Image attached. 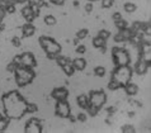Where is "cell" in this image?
I'll use <instances>...</instances> for the list:
<instances>
[{
    "instance_id": "d4e9b609",
    "label": "cell",
    "mask_w": 151,
    "mask_h": 133,
    "mask_svg": "<svg viewBox=\"0 0 151 133\" xmlns=\"http://www.w3.org/2000/svg\"><path fill=\"white\" fill-rule=\"evenodd\" d=\"M12 43H13V46H15V47H19V46H20V39L13 38V39H12Z\"/></svg>"
},
{
    "instance_id": "603a6c76",
    "label": "cell",
    "mask_w": 151,
    "mask_h": 133,
    "mask_svg": "<svg viewBox=\"0 0 151 133\" xmlns=\"http://www.w3.org/2000/svg\"><path fill=\"white\" fill-rule=\"evenodd\" d=\"M86 33H88V31H86V29L79 31V32H78V38H84V37L86 36Z\"/></svg>"
},
{
    "instance_id": "ffe728a7",
    "label": "cell",
    "mask_w": 151,
    "mask_h": 133,
    "mask_svg": "<svg viewBox=\"0 0 151 133\" xmlns=\"http://www.w3.org/2000/svg\"><path fill=\"white\" fill-rule=\"evenodd\" d=\"M45 22H46V24H50V26H53V24L56 23V19L53 18V16H51V15H47L45 18Z\"/></svg>"
},
{
    "instance_id": "cb8c5ba5",
    "label": "cell",
    "mask_w": 151,
    "mask_h": 133,
    "mask_svg": "<svg viewBox=\"0 0 151 133\" xmlns=\"http://www.w3.org/2000/svg\"><path fill=\"white\" fill-rule=\"evenodd\" d=\"M5 14H6V11H5V9L0 5V22L4 19V16H5Z\"/></svg>"
},
{
    "instance_id": "52a82bcc",
    "label": "cell",
    "mask_w": 151,
    "mask_h": 133,
    "mask_svg": "<svg viewBox=\"0 0 151 133\" xmlns=\"http://www.w3.org/2000/svg\"><path fill=\"white\" fill-rule=\"evenodd\" d=\"M56 114L58 117L66 118L70 115V105L66 100H57L56 104Z\"/></svg>"
},
{
    "instance_id": "836d02e7",
    "label": "cell",
    "mask_w": 151,
    "mask_h": 133,
    "mask_svg": "<svg viewBox=\"0 0 151 133\" xmlns=\"http://www.w3.org/2000/svg\"><path fill=\"white\" fill-rule=\"evenodd\" d=\"M86 10H88V11H89V10H91V5H90V4H89V5L86 6Z\"/></svg>"
},
{
    "instance_id": "6da1fadb",
    "label": "cell",
    "mask_w": 151,
    "mask_h": 133,
    "mask_svg": "<svg viewBox=\"0 0 151 133\" xmlns=\"http://www.w3.org/2000/svg\"><path fill=\"white\" fill-rule=\"evenodd\" d=\"M14 75H15V81L19 86H26L35 77V72H33L32 67H28V66H24V65L17 66Z\"/></svg>"
},
{
    "instance_id": "83f0119b",
    "label": "cell",
    "mask_w": 151,
    "mask_h": 133,
    "mask_svg": "<svg viewBox=\"0 0 151 133\" xmlns=\"http://www.w3.org/2000/svg\"><path fill=\"white\" fill-rule=\"evenodd\" d=\"M35 110H37V108L35 107V104H31V105L28 107V112H35Z\"/></svg>"
},
{
    "instance_id": "4316f807",
    "label": "cell",
    "mask_w": 151,
    "mask_h": 133,
    "mask_svg": "<svg viewBox=\"0 0 151 133\" xmlns=\"http://www.w3.org/2000/svg\"><path fill=\"white\" fill-rule=\"evenodd\" d=\"M84 51H85V47H84V46H80V47L76 48V52H78V53H83Z\"/></svg>"
},
{
    "instance_id": "d6a6232c",
    "label": "cell",
    "mask_w": 151,
    "mask_h": 133,
    "mask_svg": "<svg viewBox=\"0 0 151 133\" xmlns=\"http://www.w3.org/2000/svg\"><path fill=\"white\" fill-rule=\"evenodd\" d=\"M119 18H121V16H119V14H118V13H116V14H114V19H116V20H118Z\"/></svg>"
},
{
    "instance_id": "5bb4252c",
    "label": "cell",
    "mask_w": 151,
    "mask_h": 133,
    "mask_svg": "<svg viewBox=\"0 0 151 133\" xmlns=\"http://www.w3.org/2000/svg\"><path fill=\"white\" fill-rule=\"evenodd\" d=\"M93 44L95 46L96 48H100V47H104L106 46V39H103V38H100V37H95V38L93 39Z\"/></svg>"
},
{
    "instance_id": "5b68a950",
    "label": "cell",
    "mask_w": 151,
    "mask_h": 133,
    "mask_svg": "<svg viewBox=\"0 0 151 133\" xmlns=\"http://www.w3.org/2000/svg\"><path fill=\"white\" fill-rule=\"evenodd\" d=\"M113 60H114V64L117 66H124L128 65L129 56L122 48H113Z\"/></svg>"
},
{
    "instance_id": "f546056e",
    "label": "cell",
    "mask_w": 151,
    "mask_h": 133,
    "mask_svg": "<svg viewBox=\"0 0 151 133\" xmlns=\"http://www.w3.org/2000/svg\"><path fill=\"white\" fill-rule=\"evenodd\" d=\"M78 118H79V120H81V122H84V120L86 119L85 114H83V113H81V114H79V117H78Z\"/></svg>"
},
{
    "instance_id": "7c38bea8",
    "label": "cell",
    "mask_w": 151,
    "mask_h": 133,
    "mask_svg": "<svg viewBox=\"0 0 151 133\" xmlns=\"http://www.w3.org/2000/svg\"><path fill=\"white\" fill-rule=\"evenodd\" d=\"M22 14L24 15V18H26L27 20H31L35 18V14H33V10H32V8H29V6H27V8H24V9L22 10Z\"/></svg>"
},
{
    "instance_id": "1f68e13d",
    "label": "cell",
    "mask_w": 151,
    "mask_h": 133,
    "mask_svg": "<svg viewBox=\"0 0 151 133\" xmlns=\"http://www.w3.org/2000/svg\"><path fill=\"white\" fill-rule=\"evenodd\" d=\"M123 131L124 132H128V131H133L132 127H123Z\"/></svg>"
},
{
    "instance_id": "3957f363",
    "label": "cell",
    "mask_w": 151,
    "mask_h": 133,
    "mask_svg": "<svg viewBox=\"0 0 151 133\" xmlns=\"http://www.w3.org/2000/svg\"><path fill=\"white\" fill-rule=\"evenodd\" d=\"M131 75H132V70L128 67L127 65L124 66H118L116 69V71L113 72V79L117 80L121 84V86H126V84H128L129 79H131Z\"/></svg>"
},
{
    "instance_id": "e575fe53",
    "label": "cell",
    "mask_w": 151,
    "mask_h": 133,
    "mask_svg": "<svg viewBox=\"0 0 151 133\" xmlns=\"http://www.w3.org/2000/svg\"><path fill=\"white\" fill-rule=\"evenodd\" d=\"M18 3H24V1H27V0H17Z\"/></svg>"
},
{
    "instance_id": "4dcf8cb0",
    "label": "cell",
    "mask_w": 151,
    "mask_h": 133,
    "mask_svg": "<svg viewBox=\"0 0 151 133\" xmlns=\"http://www.w3.org/2000/svg\"><path fill=\"white\" fill-rule=\"evenodd\" d=\"M13 0H0V4L1 5H4V4H8V3H12Z\"/></svg>"
},
{
    "instance_id": "30bf717a",
    "label": "cell",
    "mask_w": 151,
    "mask_h": 133,
    "mask_svg": "<svg viewBox=\"0 0 151 133\" xmlns=\"http://www.w3.org/2000/svg\"><path fill=\"white\" fill-rule=\"evenodd\" d=\"M71 64L75 67V70H84L85 69V60L84 59H75L74 61H71Z\"/></svg>"
},
{
    "instance_id": "ba28073f",
    "label": "cell",
    "mask_w": 151,
    "mask_h": 133,
    "mask_svg": "<svg viewBox=\"0 0 151 133\" xmlns=\"http://www.w3.org/2000/svg\"><path fill=\"white\" fill-rule=\"evenodd\" d=\"M52 97L56 100H66V98H68V90L65 88H57L52 91Z\"/></svg>"
},
{
    "instance_id": "2e32d148",
    "label": "cell",
    "mask_w": 151,
    "mask_h": 133,
    "mask_svg": "<svg viewBox=\"0 0 151 133\" xmlns=\"http://www.w3.org/2000/svg\"><path fill=\"white\" fill-rule=\"evenodd\" d=\"M56 61H57V64L60 65L61 67H62V66H65L66 64H69V62H70V60L68 59V57H65V56H61V55H58V56L56 57Z\"/></svg>"
},
{
    "instance_id": "7a4b0ae2",
    "label": "cell",
    "mask_w": 151,
    "mask_h": 133,
    "mask_svg": "<svg viewBox=\"0 0 151 133\" xmlns=\"http://www.w3.org/2000/svg\"><path fill=\"white\" fill-rule=\"evenodd\" d=\"M40 43L42 46V48L46 51L48 59H56L58 56V53L61 52V46L57 44L52 38L48 37H41L40 38Z\"/></svg>"
},
{
    "instance_id": "8992f818",
    "label": "cell",
    "mask_w": 151,
    "mask_h": 133,
    "mask_svg": "<svg viewBox=\"0 0 151 133\" xmlns=\"http://www.w3.org/2000/svg\"><path fill=\"white\" fill-rule=\"evenodd\" d=\"M17 65H24V66H28V67H35L36 66V60L33 55L31 52H26V53H22L20 56H17L15 59L13 60Z\"/></svg>"
},
{
    "instance_id": "ac0fdd59",
    "label": "cell",
    "mask_w": 151,
    "mask_h": 133,
    "mask_svg": "<svg viewBox=\"0 0 151 133\" xmlns=\"http://www.w3.org/2000/svg\"><path fill=\"white\" fill-rule=\"evenodd\" d=\"M4 9H5V11L6 13H9V14H12V13H14V10H15V8H14V4H12V3H8V4H4V5H1Z\"/></svg>"
},
{
    "instance_id": "e0dca14e",
    "label": "cell",
    "mask_w": 151,
    "mask_h": 133,
    "mask_svg": "<svg viewBox=\"0 0 151 133\" xmlns=\"http://www.w3.org/2000/svg\"><path fill=\"white\" fill-rule=\"evenodd\" d=\"M62 69H64V71L68 74V75H73L74 71H75V67L73 66V64L71 62H69V64H66L65 66H62Z\"/></svg>"
},
{
    "instance_id": "7402d4cb",
    "label": "cell",
    "mask_w": 151,
    "mask_h": 133,
    "mask_svg": "<svg viewBox=\"0 0 151 133\" xmlns=\"http://www.w3.org/2000/svg\"><path fill=\"white\" fill-rule=\"evenodd\" d=\"M99 37L100 38H103V39H107L108 37H109V32L108 31H100L99 32Z\"/></svg>"
},
{
    "instance_id": "4fadbf2b",
    "label": "cell",
    "mask_w": 151,
    "mask_h": 133,
    "mask_svg": "<svg viewBox=\"0 0 151 133\" xmlns=\"http://www.w3.org/2000/svg\"><path fill=\"white\" fill-rule=\"evenodd\" d=\"M33 33H35V27H33L32 24H26V26L23 27V34L26 37L32 36Z\"/></svg>"
},
{
    "instance_id": "9a60e30c",
    "label": "cell",
    "mask_w": 151,
    "mask_h": 133,
    "mask_svg": "<svg viewBox=\"0 0 151 133\" xmlns=\"http://www.w3.org/2000/svg\"><path fill=\"white\" fill-rule=\"evenodd\" d=\"M137 91V86L135 84H126V93L128 95H133Z\"/></svg>"
},
{
    "instance_id": "9c48e42d",
    "label": "cell",
    "mask_w": 151,
    "mask_h": 133,
    "mask_svg": "<svg viewBox=\"0 0 151 133\" xmlns=\"http://www.w3.org/2000/svg\"><path fill=\"white\" fill-rule=\"evenodd\" d=\"M10 123V119L4 114H0V132H4Z\"/></svg>"
},
{
    "instance_id": "277c9868",
    "label": "cell",
    "mask_w": 151,
    "mask_h": 133,
    "mask_svg": "<svg viewBox=\"0 0 151 133\" xmlns=\"http://www.w3.org/2000/svg\"><path fill=\"white\" fill-rule=\"evenodd\" d=\"M90 97H89V105H93L95 108L100 109L102 105L106 103V94L102 90H94L90 91Z\"/></svg>"
},
{
    "instance_id": "d6986e66",
    "label": "cell",
    "mask_w": 151,
    "mask_h": 133,
    "mask_svg": "<svg viewBox=\"0 0 151 133\" xmlns=\"http://www.w3.org/2000/svg\"><path fill=\"white\" fill-rule=\"evenodd\" d=\"M94 74L96 75V76H104V74H106V69L98 66V67L94 69Z\"/></svg>"
},
{
    "instance_id": "f1b7e54d",
    "label": "cell",
    "mask_w": 151,
    "mask_h": 133,
    "mask_svg": "<svg viewBox=\"0 0 151 133\" xmlns=\"http://www.w3.org/2000/svg\"><path fill=\"white\" fill-rule=\"evenodd\" d=\"M133 9H135V6L131 5V4H127V5H126V10H127V11H129V10H133Z\"/></svg>"
},
{
    "instance_id": "8fae6325",
    "label": "cell",
    "mask_w": 151,
    "mask_h": 133,
    "mask_svg": "<svg viewBox=\"0 0 151 133\" xmlns=\"http://www.w3.org/2000/svg\"><path fill=\"white\" fill-rule=\"evenodd\" d=\"M78 104H79V107L84 108V109H88V107H89V98L86 95H80V97H78Z\"/></svg>"
},
{
    "instance_id": "44dd1931",
    "label": "cell",
    "mask_w": 151,
    "mask_h": 133,
    "mask_svg": "<svg viewBox=\"0 0 151 133\" xmlns=\"http://www.w3.org/2000/svg\"><path fill=\"white\" fill-rule=\"evenodd\" d=\"M17 66H18V65H17L14 61H12L10 64L6 66V70H8V71H10V72H14V71H15V69H17Z\"/></svg>"
},
{
    "instance_id": "484cf974",
    "label": "cell",
    "mask_w": 151,
    "mask_h": 133,
    "mask_svg": "<svg viewBox=\"0 0 151 133\" xmlns=\"http://www.w3.org/2000/svg\"><path fill=\"white\" fill-rule=\"evenodd\" d=\"M112 5V0H103V6H111Z\"/></svg>"
}]
</instances>
